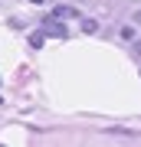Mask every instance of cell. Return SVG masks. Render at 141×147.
I'll list each match as a JSON object with an SVG mask.
<instances>
[{
	"label": "cell",
	"mask_w": 141,
	"mask_h": 147,
	"mask_svg": "<svg viewBox=\"0 0 141 147\" xmlns=\"http://www.w3.org/2000/svg\"><path fill=\"white\" fill-rule=\"evenodd\" d=\"M43 23H46V26H43V33H49V36H59V39L66 36V30L59 26V20H56V16H46Z\"/></svg>",
	"instance_id": "obj_1"
},
{
	"label": "cell",
	"mask_w": 141,
	"mask_h": 147,
	"mask_svg": "<svg viewBox=\"0 0 141 147\" xmlns=\"http://www.w3.org/2000/svg\"><path fill=\"white\" fill-rule=\"evenodd\" d=\"M135 56H141V39H138V42H135Z\"/></svg>",
	"instance_id": "obj_3"
},
{
	"label": "cell",
	"mask_w": 141,
	"mask_h": 147,
	"mask_svg": "<svg viewBox=\"0 0 141 147\" xmlns=\"http://www.w3.org/2000/svg\"><path fill=\"white\" fill-rule=\"evenodd\" d=\"M30 3H40V0H30Z\"/></svg>",
	"instance_id": "obj_5"
},
{
	"label": "cell",
	"mask_w": 141,
	"mask_h": 147,
	"mask_svg": "<svg viewBox=\"0 0 141 147\" xmlns=\"http://www.w3.org/2000/svg\"><path fill=\"white\" fill-rule=\"evenodd\" d=\"M135 23H141V10H138V13H135Z\"/></svg>",
	"instance_id": "obj_4"
},
{
	"label": "cell",
	"mask_w": 141,
	"mask_h": 147,
	"mask_svg": "<svg viewBox=\"0 0 141 147\" xmlns=\"http://www.w3.org/2000/svg\"><path fill=\"white\" fill-rule=\"evenodd\" d=\"M43 39H46V33H33V36H30V46H33V49H40V46H43Z\"/></svg>",
	"instance_id": "obj_2"
}]
</instances>
